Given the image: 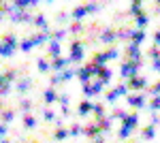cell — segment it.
I'll return each mask as SVG.
<instances>
[{
  "label": "cell",
  "instance_id": "1",
  "mask_svg": "<svg viewBox=\"0 0 160 143\" xmlns=\"http://www.w3.org/2000/svg\"><path fill=\"white\" fill-rule=\"evenodd\" d=\"M98 69H100V64H96V62L92 60L90 64L79 66V69H77V79H79L81 84H88V81H92V79L98 75Z\"/></svg>",
  "mask_w": 160,
  "mask_h": 143
},
{
  "label": "cell",
  "instance_id": "2",
  "mask_svg": "<svg viewBox=\"0 0 160 143\" xmlns=\"http://www.w3.org/2000/svg\"><path fill=\"white\" fill-rule=\"evenodd\" d=\"M141 60H132L128 58L126 62H122V66H120V77H124V79H128V77H132V75H137L139 73V69H141Z\"/></svg>",
  "mask_w": 160,
  "mask_h": 143
},
{
  "label": "cell",
  "instance_id": "3",
  "mask_svg": "<svg viewBox=\"0 0 160 143\" xmlns=\"http://www.w3.org/2000/svg\"><path fill=\"white\" fill-rule=\"evenodd\" d=\"M115 58H120V49L118 47H111L107 49V51H98V54H94V62L96 64H107V62H111V60H115Z\"/></svg>",
  "mask_w": 160,
  "mask_h": 143
},
{
  "label": "cell",
  "instance_id": "4",
  "mask_svg": "<svg viewBox=\"0 0 160 143\" xmlns=\"http://www.w3.org/2000/svg\"><path fill=\"white\" fill-rule=\"evenodd\" d=\"M71 64H79L81 60H83V41H79V38H75L73 43H71Z\"/></svg>",
  "mask_w": 160,
  "mask_h": 143
},
{
  "label": "cell",
  "instance_id": "5",
  "mask_svg": "<svg viewBox=\"0 0 160 143\" xmlns=\"http://www.w3.org/2000/svg\"><path fill=\"white\" fill-rule=\"evenodd\" d=\"M15 47H17V38H15V34H7L4 38H2V49H0L2 58H9V56H13Z\"/></svg>",
  "mask_w": 160,
  "mask_h": 143
},
{
  "label": "cell",
  "instance_id": "6",
  "mask_svg": "<svg viewBox=\"0 0 160 143\" xmlns=\"http://www.w3.org/2000/svg\"><path fill=\"white\" fill-rule=\"evenodd\" d=\"M128 88H130V92H141V90H145L148 88V79H145V75H132V77H128Z\"/></svg>",
  "mask_w": 160,
  "mask_h": 143
},
{
  "label": "cell",
  "instance_id": "7",
  "mask_svg": "<svg viewBox=\"0 0 160 143\" xmlns=\"http://www.w3.org/2000/svg\"><path fill=\"white\" fill-rule=\"evenodd\" d=\"M102 126H100L98 120H94L92 124H88L86 126V137H90V139H96V141H102L105 137H102Z\"/></svg>",
  "mask_w": 160,
  "mask_h": 143
},
{
  "label": "cell",
  "instance_id": "8",
  "mask_svg": "<svg viewBox=\"0 0 160 143\" xmlns=\"http://www.w3.org/2000/svg\"><path fill=\"white\" fill-rule=\"evenodd\" d=\"M75 75H77V69H64V71H60L58 75L51 77V85H60L64 81H71Z\"/></svg>",
  "mask_w": 160,
  "mask_h": 143
},
{
  "label": "cell",
  "instance_id": "9",
  "mask_svg": "<svg viewBox=\"0 0 160 143\" xmlns=\"http://www.w3.org/2000/svg\"><path fill=\"white\" fill-rule=\"evenodd\" d=\"M128 105L135 109H145V92H139V94H126Z\"/></svg>",
  "mask_w": 160,
  "mask_h": 143
},
{
  "label": "cell",
  "instance_id": "10",
  "mask_svg": "<svg viewBox=\"0 0 160 143\" xmlns=\"http://www.w3.org/2000/svg\"><path fill=\"white\" fill-rule=\"evenodd\" d=\"M98 41H100V43H105V45L115 43V41H118V30H113V28H102V32H100Z\"/></svg>",
  "mask_w": 160,
  "mask_h": 143
},
{
  "label": "cell",
  "instance_id": "11",
  "mask_svg": "<svg viewBox=\"0 0 160 143\" xmlns=\"http://www.w3.org/2000/svg\"><path fill=\"white\" fill-rule=\"evenodd\" d=\"M68 64H71V58L56 56V58H51V71H53V73H60V71H64Z\"/></svg>",
  "mask_w": 160,
  "mask_h": 143
},
{
  "label": "cell",
  "instance_id": "12",
  "mask_svg": "<svg viewBox=\"0 0 160 143\" xmlns=\"http://www.w3.org/2000/svg\"><path fill=\"white\" fill-rule=\"evenodd\" d=\"M15 75H17V73L13 71V69H11V71H4V73H2V96L9 94V84L15 79Z\"/></svg>",
  "mask_w": 160,
  "mask_h": 143
},
{
  "label": "cell",
  "instance_id": "13",
  "mask_svg": "<svg viewBox=\"0 0 160 143\" xmlns=\"http://www.w3.org/2000/svg\"><path fill=\"white\" fill-rule=\"evenodd\" d=\"M126 58H132V60H141V49H139V43L130 41L126 45Z\"/></svg>",
  "mask_w": 160,
  "mask_h": 143
},
{
  "label": "cell",
  "instance_id": "14",
  "mask_svg": "<svg viewBox=\"0 0 160 143\" xmlns=\"http://www.w3.org/2000/svg\"><path fill=\"white\" fill-rule=\"evenodd\" d=\"M32 41H34V47L45 45V43H49V41H51V32H49V30H43V32H38V34L32 36Z\"/></svg>",
  "mask_w": 160,
  "mask_h": 143
},
{
  "label": "cell",
  "instance_id": "15",
  "mask_svg": "<svg viewBox=\"0 0 160 143\" xmlns=\"http://www.w3.org/2000/svg\"><path fill=\"white\" fill-rule=\"evenodd\" d=\"M92 109H94V103L83 100V103H79V107H77V115L86 118V115H90V113H92Z\"/></svg>",
  "mask_w": 160,
  "mask_h": 143
},
{
  "label": "cell",
  "instance_id": "16",
  "mask_svg": "<svg viewBox=\"0 0 160 143\" xmlns=\"http://www.w3.org/2000/svg\"><path fill=\"white\" fill-rule=\"evenodd\" d=\"M58 98H60V94H58V92L53 90V85H51V88H47V90L43 92V100H45L47 105H51V103H56Z\"/></svg>",
  "mask_w": 160,
  "mask_h": 143
},
{
  "label": "cell",
  "instance_id": "17",
  "mask_svg": "<svg viewBox=\"0 0 160 143\" xmlns=\"http://www.w3.org/2000/svg\"><path fill=\"white\" fill-rule=\"evenodd\" d=\"M149 24V17H148V13L143 11V13H139V15H135V26L137 28H141V30H145Z\"/></svg>",
  "mask_w": 160,
  "mask_h": 143
},
{
  "label": "cell",
  "instance_id": "18",
  "mask_svg": "<svg viewBox=\"0 0 160 143\" xmlns=\"http://www.w3.org/2000/svg\"><path fill=\"white\" fill-rule=\"evenodd\" d=\"M96 77H100V79H102L105 84H109V81H111V77H113V71H111L107 64H102V66L98 69V75H96Z\"/></svg>",
  "mask_w": 160,
  "mask_h": 143
},
{
  "label": "cell",
  "instance_id": "19",
  "mask_svg": "<svg viewBox=\"0 0 160 143\" xmlns=\"http://www.w3.org/2000/svg\"><path fill=\"white\" fill-rule=\"evenodd\" d=\"M60 51H62V43L58 38H51L49 41V56L56 58V56H60Z\"/></svg>",
  "mask_w": 160,
  "mask_h": 143
},
{
  "label": "cell",
  "instance_id": "20",
  "mask_svg": "<svg viewBox=\"0 0 160 143\" xmlns=\"http://www.w3.org/2000/svg\"><path fill=\"white\" fill-rule=\"evenodd\" d=\"M132 34H135V30L124 26V28H120V30H118V41H130V38H132Z\"/></svg>",
  "mask_w": 160,
  "mask_h": 143
},
{
  "label": "cell",
  "instance_id": "21",
  "mask_svg": "<svg viewBox=\"0 0 160 143\" xmlns=\"http://www.w3.org/2000/svg\"><path fill=\"white\" fill-rule=\"evenodd\" d=\"M68 135H71V128H64L62 122H58V128L53 130V139H66Z\"/></svg>",
  "mask_w": 160,
  "mask_h": 143
},
{
  "label": "cell",
  "instance_id": "22",
  "mask_svg": "<svg viewBox=\"0 0 160 143\" xmlns=\"http://www.w3.org/2000/svg\"><path fill=\"white\" fill-rule=\"evenodd\" d=\"M86 15H90L86 4H83V7H75L73 11H71V17H73V19H83Z\"/></svg>",
  "mask_w": 160,
  "mask_h": 143
},
{
  "label": "cell",
  "instance_id": "23",
  "mask_svg": "<svg viewBox=\"0 0 160 143\" xmlns=\"http://www.w3.org/2000/svg\"><path fill=\"white\" fill-rule=\"evenodd\" d=\"M32 24L37 26V28H41V30H49V26H47V17H45L43 13L34 15V22H32Z\"/></svg>",
  "mask_w": 160,
  "mask_h": 143
},
{
  "label": "cell",
  "instance_id": "24",
  "mask_svg": "<svg viewBox=\"0 0 160 143\" xmlns=\"http://www.w3.org/2000/svg\"><path fill=\"white\" fill-rule=\"evenodd\" d=\"M122 124H126V126H132V128H137L139 126V115L137 113H128L126 118L122 120Z\"/></svg>",
  "mask_w": 160,
  "mask_h": 143
},
{
  "label": "cell",
  "instance_id": "25",
  "mask_svg": "<svg viewBox=\"0 0 160 143\" xmlns=\"http://www.w3.org/2000/svg\"><path fill=\"white\" fill-rule=\"evenodd\" d=\"M92 113H94V120L105 118V115H107V113H105V105H102V103H94V109H92Z\"/></svg>",
  "mask_w": 160,
  "mask_h": 143
},
{
  "label": "cell",
  "instance_id": "26",
  "mask_svg": "<svg viewBox=\"0 0 160 143\" xmlns=\"http://www.w3.org/2000/svg\"><path fill=\"white\" fill-rule=\"evenodd\" d=\"M154 135H156V124H149V126H145L141 130V137L143 139H154Z\"/></svg>",
  "mask_w": 160,
  "mask_h": 143
},
{
  "label": "cell",
  "instance_id": "27",
  "mask_svg": "<svg viewBox=\"0 0 160 143\" xmlns=\"http://www.w3.org/2000/svg\"><path fill=\"white\" fill-rule=\"evenodd\" d=\"M37 69L41 73H47V71H51V62H49V60H45V58H38L37 60Z\"/></svg>",
  "mask_w": 160,
  "mask_h": 143
},
{
  "label": "cell",
  "instance_id": "28",
  "mask_svg": "<svg viewBox=\"0 0 160 143\" xmlns=\"http://www.w3.org/2000/svg\"><path fill=\"white\" fill-rule=\"evenodd\" d=\"M130 41H135V43H139V45H143L145 43V30H141V28H137L135 34H132V38Z\"/></svg>",
  "mask_w": 160,
  "mask_h": 143
},
{
  "label": "cell",
  "instance_id": "29",
  "mask_svg": "<svg viewBox=\"0 0 160 143\" xmlns=\"http://www.w3.org/2000/svg\"><path fill=\"white\" fill-rule=\"evenodd\" d=\"M24 126L28 130H32V128H37V118H32L30 113H24Z\"/></svg>",
  "mask_w": 160,
  "mask_h": 143
},
{
  "label": "cell",
  "instance_id": "30",
  "mask_svg": "<svg viewBox=\"0 0 160 143\" xmlns=\"http://www.w3.org/2000/svg\"><path fill=\"white\" fill-rule=\"evenodd\" d=\"M19 49H22L24 54H28L30 49H34V41H32V36H30V38H24V41L19 43Z\"/></svg>",
  "mask_w": 160,
  "mask_h": 143
},
{
  "label": "cell",
  "instance_id": "31",
  "mask_svg": "<svg viewBox=\"0 0 160 143\" xmlns=\"http://www.w3.org/2000/svg\"><path fill=\"white\" fill-rule=\"evenodd\" d=\"M83 94H86L88 98H92V96H98V94H96V90H94V84H92V81L83 84Z\"/></svg>",
  "mask_w": 160,
  "mask_h": 143
},
{
  "label": "cell",
  "instance_id": "32",
  "mask_svg": "<svg viewBox=\"0 0 160 143\" xmlns=\"http://www.w3.org/2000/svg\"><path fill=\"white\" fill-rule=\"evenodd\" d=\"M118 98H120V90H118V88H113L111 92H107V94H105V100H107V103H115Z\"/></svg>",
  "mask_w": 160,
  "mask_h": 143
},
{
  "label": "cell",
  "instance_id": "33",
  "mask_svg": "<svg viewBox=\"0 0 160 143\" xmlns=\"http://www.w3.org/2000/svg\"><path fill=\"white\" fill-rule=\"evenodd\" d=\"M128 13L135 17V15H139V13H143V2H132L130 4V9H128Z\"/></svg>",
  "mask_w": 160,
  "mask_h": 143
},
{
  "label": "cell",
  "instance_id": "34",
  "mask_svg": "<svg viewBox=\"0 0 160 143\" xmlns=\"http://www.w3.org/2000/svg\"><path fill=\"white\" fill-rule=\"evenodd\" d=\"M132 130H135L132 126H126V124H122V128H120V132H118V135H120V139H128V137L132 135Z\"/></svg>",
  "mask_w": 160,
  "mask_h": 143
},
{
  "label": "cell",
  "instance_id": "35",
  "mask_svg": "<svg viewBox=\"0 0 160 143\" xmlns=\"http://www.w3.org/2000/svg\"><path fill=\"white\" fill-rule=\"evenodd\" d=\"M149 111H160V94H154L149 100Z\"/></svg>",
  "mask_w": 160,
  "mask_h": 143
},
{
  "label": "cell",
  "instance_id": "36",
  "mask_svg": "<svg viewBox=\"0 0 160 143\" xmlns=\"http://www.w3.org/2000/svg\"><path fill=\"white\" fill-rule=\"evenodd\" d=\"M30 85H32L30 79H19V81H17V92H26V90H30Z\"/></svg>",
  "mask_w": 160,
  "mask_h": 143
},
{
  "label": "cell",
  "instance_id": "37",
  "mask_svg": "<svg viewBox=\"0 0 160 143\" xmlns=\"http://www.w3.org/2000/svg\"><path fill=\"white\" fill-rule=\"evenodd\" d=\"M79 135H86V126L73 124V126H71V137H79Z\"/></svg>",
  "mask_w": 160,
  "mask_h": 143
},
{
  "label": "cell",
  "instance_id": "38",
  "mask_svg": "<svg viewBox=\"0 0 160 143\" xmlns=\"http://www.w3.org/2000/svg\"><path fill=\"white\" fill-rule=\"evenodd\" d=\"M126 115H128V113H126L124 109H113V113H111V120H120V122H122Z\"/></svg>",
  "mask_w": 160,
  "mask_h": 143
},
{
  "label": "cell",
  "instance_id": "39",
  "mask_svg": "<svg viewBox=\"0 0 160 143\" xmlns=\"http://www.w3.org/2000/svg\"><path fill=\"white\" fill-rule=\"evenodd\" d=\"M13 118H15V111H2V122H7V124H11Z\"/></svg>",
  "mask_w": 160,
  "mask_h": 143
},
{
  "label": "cell",
  "instance_id": "40",
  "mask_svg": "<svg viewBox=\"0 0 160 143\" xmlns=\"http://www.w3.org/2000/svg\"><path fill=\"white\" fill-rule=\"evenodd\" d=\"M19 107H22L24 113H30V109H32V100H30V98H26V100H22V105H19Z\"/></svg>",
  "mask_w": 160,
  "mask_h": 143
},
{
  "label": "cell",
  "instance_id": "41",
  "mask_svg": "<svg viewBox=\"0 0 160 143\" xmlns=\"http://www.w3.org/2000/svg\"><path fill=\"white\" fill-rule=\"evenodd\" d=\"M64 36H66V30L64 28H58L56 32H51V38H58V41H62Z\"/></svg>",
  "mask_w": 160,
  "mask_h": 143
},
{
  "label": "cell",
  "instance_id": "42",
  "mask_svg": "<svg viewBox=\"0 0 160 143\" xmlns=\"http://www.w3.org/2000/svg\"><path fill=\"white\" fill-rule=\"evenodd\" d=\"M148 94H149V96H154V94H160V81H156V84H154L152 88H149V90H148Z\"/></svg>",
  "mask_w": 160,
  "mask_h": 143
},
{
  "label": "cell",
  "instance_id": "43",
  "mask_svg": "<svg viewBox=\"0 0 160 143\" xmlns=\"http://www.w3.org/2000/svg\"><path fill=\"white\" fill-rule=\"evenodd\" d=\"M81 30H83V26L79 24V19H75V24L71 26V32H73V34H77V32H81Z\"/></svg>",
  "mask_w": 160,
  "mask_h": 143
},
{
  "label": "cell",
  "instance_id": "44",
  "mask_svg": "<svg viewBox=\"0 0 160 143\" xmlns=\"http://www.w3.org/2000/svg\"><path fill=\"white\" fill-rule=\"evenodd\" d=\"M43 118H45V122H51V120L56 118V113H53L51 109H45V111H43Z\"/></svg>",
  "mask_w": 160,
  "mask_h": 143
},
{
  "label": "cell",
  "instance_id": "45",
  "mask_svg": "<svg viewBox=\"0 0 160 143\" xmlns=\"http://www.w3.org/2000/svg\"><path fill=\"white\" fill-rule=\"evenodd\" d=\"M86 7H88V13H96V11L100 9L98 4H96V2H90V4H86Z\"/></svg>",
  "mask_w": 160,
  "mask_h": 143
},
{
  "label": "cell",
  "instance_id": "46",
  "mask_svg": "<svg viewBox=\"0 0 160 143\" xmlns=\"http://www.w3.org/2000/svg\"><path fill=\"white\" fill-rule=\"evenodd\" d=\"M58 103H60L62 107H68V96H66V94H60V98H58Z\"/></svg>",
  "mask_w": 160,
  "mask_h": 143
},
{
  "label": "cell",
  "instance_id": "47",
  "mask_svg": "<svg viewBox=\"0 0 160 143\" xmlns=\"http://www.w3.org/2000/svg\"><path fill=\"white\" fill-rule=\"evenodd\" d=\"M0 135H2V139L7 137V122H2V126H0Z\"/></svg>",
  "mask_w": 160,
  "mask_h": 143
},
{
  "label": "cell",
  "instance_id": "48",
  "mask_svg": "<svg viewBox=\"0 0 160 143\" xmlns=\"http://www.w3.org/2000/svg\"><path fill=\"white\" fill-rule=\"evenodd\" d=\"M154 45L160 47V30H156V34H154Z\"/></svg>",
  "mask_w": 160,
  "mask_h": 143
},
{
  "label": "cell",
  "instance_id": "49",
  "mask_svg": "<svg viewBox=\"0 0 160 143\" xmlns=\"http://www.w3.org/2000/svg\"><path fill=\"white\" fill-rule=\"evenodd\" d=\"M66 17H68L66 13H60V15H58V22H66Z\"/></svg>",
  "mask_w": 160,
  "mask_h": 143
},
{
  "label": "cell",
  "instance_id": "50",
  "mask_svg": "<svg viewBox=\"0 0 160 143\" xmlns=\"http://www.w3.org/2000/svg\"><path fill=\"white\" fill-rule=\"evenodd\" d=\"M156 4H158V7H160V0H156ZM158 13H160V9H158Z\"/></svg>",
  "mask_w": 160,
  "mask_h": 143
},
{
  "label": "cell",
  "instance_id": "51",
  "mask_svg": "<svg viewBox=\"0 0 160 143\" xmlns=\"http://www.w3.org/2000/svg\"><path fill=\"white\" fill-rule=\"evenodd\" d=\"M132 2H143V0H132Z\"/></svg>",
  "mask_w": 160,
  "mask_h": 143
},
{
  "label": "cell",
  "instance_id": "52",
  "mask_svg": "<svg viewBox=\"0 0 160 143\" xmlns=\"http://www.w3.org/2000/svg\"><path fill=\"white\" fill-rule=\"evenodd\" d=\"M45 2H53V0H45Z\"/></svg>",
  "mask_w": 160,
  "mask_h": 143
}]
</instances>
